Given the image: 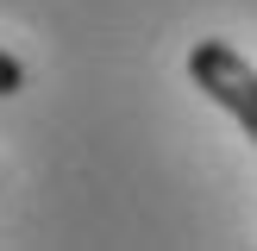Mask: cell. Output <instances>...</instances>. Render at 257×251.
I'll return each mask as SVG.
<instances>
[{"label": "cell", "instance_id": "6da1fadb", "mask_svg": "<svg viewBox=\"0 0 257 251\" xmlns=\"http://www.w3.org/2000/svg\"><path fill=\"white\" fill-rule=\"evenodd\" d=\"M188 82H195L213 107H226L238 126H245V138L257 145V69L226 44V38H201V44L188 50Z\"/></svg>", "mask_w": 257, "mask_h": 251}, {"label": "cell", "instance_id": "7a4b0ae2", "mask_svg": "<svg viewBox=\"0 0 257 251\" xmlns=\"http://www.w3.org/2000/svg\"><path fill=\"white\" fill-rule=\"evenodd\" d=\"M19 88H25V63L0 50V100H7V94H19Z\"/></svg>", "mask_w": 257, "mask_h": 251}]
</instances>
